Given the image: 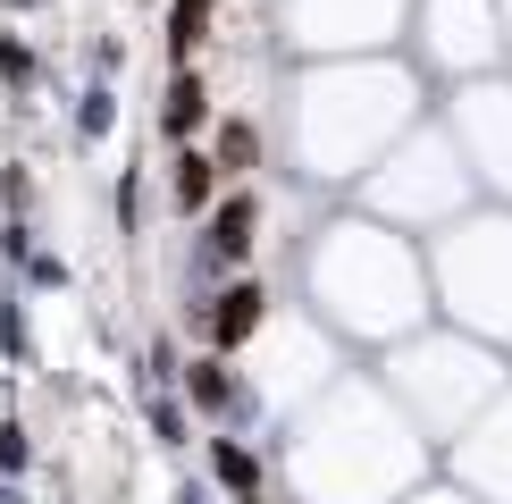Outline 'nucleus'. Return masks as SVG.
I'll return each instance as SVG.
<instances>
[{
	"label": "nucleus",
	"mask_w": 512,
	"mask_h": 504,
	"mask_svg": "<svg viewBox=\"0 0 512 504\" xmlns=\"http://www.w3.org/2000/svg\"><path fill=\"white\" fill-rule=\"evenodd\" d=\"M252 303H261V286H244V294H227V320H219V328H227V336H244V328H252Z\"/></svg>",
	"instance_id": "1"
},
{
	"label": "nucleus",
	"mask_w": 512,
	"mask_h": 504,
	"mask_svg": "<svg viewBox=\"0 0 512 504\" xmlns=\"http://www.w3.org/2000/svg\"><path fill=\"white\" fill-rule=\"evenodd\" d=\"M177 194H185V202L210 194V160H185V168H177Z\"/></svg>",
	"instance_id": "2"
}]
</instances>
